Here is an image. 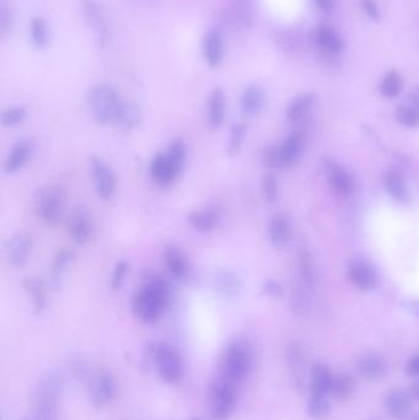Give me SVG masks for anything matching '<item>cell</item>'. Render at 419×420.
Here are the masks:
<instances>
[{
    "mask_svg": "<svg viewBox=\"0 0 419 420\" xmlns=\"http://www.w3.org/2000/svg\"><path fill=\"white\" fill-rule=\"evenodd\" d=\"M170 299L168 281L155 273H146L132 299L133 314L144 323H154L162 319Z\"/></svg>",
    "mask_w": 419,
    "mask_h": 420,
    "instance_id": "6da1fadb",
    "label": "cell"
},
{
    "mask_svg": "<svg viewBox=\"0 0 419 420\" xmlns=\"http://www.w3.org/2000/svg\"><path fill=\"white\" fill-rule=\"evenodd\" d=\"M256 365V354L251 343L235 339L224 348L217 365V379L239 387L251 376Z\"/></svg>",
    "mask_w": 419,
    "mask_h": 420,
    "instance_id": "7a4b0ae2",
    "label": "cell"
},
{
    "mask_svg": "<svg viewBox=\"0 0 419 420\" xmlns=\"http://www.w3.org/2000/svg\"><path fill=\"white\" fill-rule=\"evenodd\" d=\"M148 361L159 379L168 385H176L185 377V364L179 349L168 342L151 344L148 348Z\"/></svg>",
    "mask_w": 419,
    "mask_h": 420,
    "instance_id": "3957f363",
    "label": "cell"
},
{
    "mask_svg": "<svg viewBox=\"0 0 419 420\" xmlns=\"http://www.w3.org/2000/svg\"><path fill=\"white\" fill-rule=\"evenodd\" d=\"M62 401V381L55 374L45 376L34 398V420H58Z\"/></svg>",
    "mask_w": 419,
    "mask_h": 420,
    "instance_id": "277c9868",
    "label": "cell"
},
{
    "mask_svg": "<svg viewBox=\"0 0 419 420\" xmlns=\"http://www.w3.org/2000/svg\"><path fill=\"white\" fill-rule=\"evenodd\" d=\"M79 372L85 376L90 401L97 408H104L115 401L118 394V381L116 376L105 368L88 370L80 369Z\"/></svg>",
    "mask_w": 419,
    "mask_h": 420,
    "instance_id": "5b68a950",
    "label": "cell"
},
{
    "mask_svg": "<svg viewBox=\"0 0 419 420\" xmlns=\"http://www.w3.org/2000/svg\"><path fill=\"white\" fill-rule=\"evenodd\" d=\"M122 102L117 91L110 85H97L90 91V111L99 124L116 123Z\"/></svg>",
    "mask_w": 419,
    "mask_h": 420,
    "instance_id": "8992f818",
    "label": "cell"
},
{
    "mask_svg": "<svg viewBox=\"0 0 419 420\" xmlns=\"http://www.w3.org/2000/svg\"><path fill=\"white\" fill-rule=\"evenodd\" d=\"M64 206L66 192L58 185L42 187L37 193L35 202L37 217L47 225H56L59 223L64 213Z\"/></svg>",
    "mask_w": 419,
    "mask_h": 420,
    "instance_id": "52a82bcc",
    "label": "cell"
},
{
    "mask_svg": "<svg viewBox=\"0 0 419 420\" xmlns=\"http://www.w3.org/2000/svg\"><path fill=\"white\" fill-rule=\"evenodd\" d=\"M237 387L215 379L209 388L208 401L213 419L226 420L234 414L237 403Z\"/></svg>",
    "mask_w": 419,
    "mask_h": 420,
    "instance_id": "ba28073f",
    "label": "cell"
},
{
    "mask_svg": "<svg viewBox=\"0 0 419 420\" xmlns=\"http://www.w3.org/2000/svg\"><path fill=\"white\" fill-rule=\"evenodd\" d=\"M90 166L97 196L104 201H111L116 193V176L111 166L99 157L90 159Z\"/></svg>",
    "mask_w": 419,
    "mask_h": 420,
    "instance_id": "9c48e42d",
    "label": "cell"
},
{
    "mask_svg": "<svg viewBox=\"0 0 419 420\" xmlns=\"http://www.w3.org/2000/svg\"><path fill=\"white\" fill-rule=\"evenodd\" d=\"M213 288L225 300H235L240 297L244 284L240 275L231 268H218L212 277Z\"/></svg>",
    "mask_w": 419,
    "mask_h": 420,
    "instance_id": "30bf717a",
    "label": "cell"
},
{
    "mask_svg": "<svg viewBox=\"0 0 419 420\" xmlns=\"http://www.w3.org/2000/svg\"><path fill=\"white\" fill-rule=\"evenodd\" d=\"M67 231L74 242L86 245L94 236V223L88 212L77 209L67 219Z\"/></svg>",
    "mask_w": 419,
    "mask_h": 420,
    "instance_id": "8fae6325",
    "label": "cell"
},
{
    "mask_svg": "<svg viewBox=\"0 0 419 420\" xmlns=\"http://www.w3.org/2000/svg\"><path fill=\"white\" fill-rule=\"evenodd\" d=\"M32 252V239L26 232H17L6 241V257L12 267H21Z\"/></svg>",
    "mask_w": 419,
    "mask_h": 420,
    "instance_id": "7c38bea8",
    "label": "cell"
},
{
    "mask_svg": "<svg viewBox=\"0 0 419 420\" xmlns=\"http://www.w3.org/2000/svg\"><path fill=\"white\" fill-rule=\"evenodd\" d=\"M149 174L155 185L159 187H168L177 179L181 171L168 160L165 152H157L151 160Z\"/></svg>",
    "mask_w": 419,
    "mask_h": 420,
    "instance_id": "4fadbf2b",
    "label": "cell"
},
{
    "mask_svg": "<svg viewBox=\"0 0 419 420\" xmlns=\"http://www.w3.org/2000/svg\"><path fill=\"white\" fill-rule=\"evenodd\" d=\"M164 263L170 275L177 280H187L191 277L192 267L185 252L176 245H168L164 251Z\"/></svg>",
    "mask_w": 419,
    "mask_h": 420,
    "instance_id": "5bb4252c",
    "label": "cell"
},
{
    "mask_svg": "<svg viewBox=\"0 0 419 420\" xmlns=\"http://www.w3.org/2000/svg\"><path fill=\"white\" fill-rule=\"evenodd\" d=\"M348 278L362 292H371L379 286V275L367 262L355 261L348 268Z\"/></svg>",
    "mask_w": 419,
    "mask_h": 420,
    "instance_id": "9a60e30c",
    "label": "cell"
},
{
    "mask_svg": "<svg viewBox=\"0 0 419 420\" xmlns=\"http://www.w3.org/2000/svg\"><path fill=\"white\" fill-rule=\"evenodd\" d=\"M34 143L30 139H21L12 146L4 163V172L14 174L30 161L34 154Z\"/></svg>",
    "mask_w": 419,
    "mask_h": 420,
    "instance_id": "2e32d148",
    "label": "cell"
},
{
    "mask_svg": "<svg viewBox=\"0 0 419 420\" xmlns=\"http://www.w3.org/2000/svg\"><path fill=\"white\" fill-rule=\"evenodd\" d=\"M222 219V212L215 206L199 208L188 215V223L193 229L202 232L209 234L217 229Z\"/></svg>",
    "mask_w": 419,
    "mask_h": 420,
    "instance_id": "e0dca14e",
    "label": "cell"
},
{
    "mask_svg": "<svg viewBox=\"0 0 419 420\" xmlns=\"http://www.w3.org/2000/svg\"><path fill=\"white\" fill-rule=\"evenodd\" d=\"M305 146V135L302 132H294L291 133L283 144L278 146L280 148V157L283 160L285 168H291L298 163L299 157L302 155V150Z\"/></svg>",
    "mask_w": 419,
    "mask_h": 420,
    "instance_id": "ac0fdd59",
    "label": "cell"
},
{
    "mask_svg": "<svg viewBox=\"0 0 419 420\" xmlns=\"http://www.w3.org/2000/svg\"><path fill=\"white\" fill-rule=\"evenodd\" d=\"M226 97L223 88L217 86L212 90L208 101V121L211 127L218 129L223 126L226 114Z\"/></svg>",
    "mask_w": 419,
    "mask_h": 420,
    "instance_id": "d6986e66",
    "label": "cell"
},
{
    "mask_svg": "<svg viewBox=\"0 0 419 420\" xmlns=\"http://www.w3.org/2000/svg\"><path fill=\"white\" fill-rule=\"evenodd\" d=\"M387 412L397 419L406 418L413 408L412 396L405 390H395L387 394L385 401Z\"/></svg>",
    "mask_w": 419,
    "mask_h": 420,
    "instance_id": "ffe728a7",
    "label": "cell"
},
{
    "mask_svg": "<svg viewBox=\"0 0 419 420\" xmlns=\"http://www.w3.org/2000/svg\"><path fill=\"white\" fill-rule=\"evenodd\" d=\"M316 41L327 56H338L344 50L343 39L335 34L330 23H321L316 31Z\"/></svg>",
    "mask_w": 419,
    "mask_h": 420,
    "instance_id": "44dd1931",
    "label": "cell"
},
{
    "mask_svg": "<svg viewBox=\"0 0 419 420\" xmlns=\"http://www.w3.org/2000/svg\"><path fill=\"white\" fill-rule=\"evenodd\" d=\"M23 286L31 300L35 314H42L47 308V286L45 281L37 277H30L23 280Z\"/></svg>",
    "mask_w": 419,
    "mask_h": 420,
    "instance_id": "7402d4cb",
    "label": "cell"
},
{
    "mask_svg": "<svg viewBox=\"0 0 419 420\" xmlns=\"http://www.w3.org/2000/svg\"><path fill=\"white\" fill-rule=\"evenodd\" d=\"M358 370L365 380L375 381L379 380L387 372L385 359L378 354H367L359 360Z\"/></svg>",
    "mask_w": 419,
    "mask_h": 420,
    "instance_id": "603a6c76",
    "label": "cell"
},
{
    "mask_svg": "<svg viewBox=\"0 0 419 420\" xmlns=\"http://www.w3.org/2000/svg\"><path fill=\"white\" fill-rule=\"evenodd\" d=\"M291 234V223L284 214H275L269 220V240L274 247H277V248L284 247L289 242Z\"/></svg>",
    "mask_w": 419,
    "mask_h": 420,
    "instance_id": "cb8c5ba5",
    "label": "cell"
},
{
    "mask_svg": "<svg viewBox=\"0 0 419 420\" xmlns=\"http://www.w3.org/2000/svg\"><path fill=\"white\" fill-rule=\"evenodd\" d=\"M384 185L387 193L397 202L407 203L411 201V193L406 185L405 177L400 171L397 170L387 171L384 177Z\"/></svg>",
    "mask_w": 419,
    "mask_h": 420,
    "instance_id": "d4e9b609",
    "label": "cell"
},
{
    "mask_svg": "<svg viewBox=\"0 0 419 420\" xmlns=\"http://www.w3.org/2000/svg\"><path fill=\"white\" fill-rule=\"evenodd\" d=\"M332 379L333 375L326 365H315L311 370V396L327 397L330 394Z\"/></svg>",
    "mask_w": 419,
    "mask_h": 420,
    "instance_id": "484cf974",
    "label": "cell"
},
{
    "mask_svg": "<svg viewBox=\"0 0 419 420\" xmlns=\"http://www.w3.org/2000/svg\"><path fill=\"white\" fill-rule=\"evenodd\" d=\"M142 119L143 112L139 105L135 101H124L116 124L124 132H130L139 126Z\"/></svg>",
    "mask_w": 419,
    "mask_h": 420,
    "instance_id": "4316f807",
    "label": "cell"
},
{
    "mask_svg": "<svg viewBox=\"0 0 419 420\" xmlns=\"http://www.w3.org/2000/svg\"><path fill=\"white\" fill-rule=\"evenodd\" d=\"M327 179L331 188L338 194H349L355 187V179L341 166H332L329 170Z\"/></svg>",
    "mask_w": 419,
    "mask_h": 420,
    "instance_id": "83f0119b",
    "label": "cell"
},
{
    "mask_svg": "<svg viewBox=\"0 0 419 420\" xmlns=\"http://www.w3.org/2000/svg\"><path fill=\"white\" fill-rule=\"evenodd\" d=\"M315 103H316V96L311 92L296 96L286 107L285 113H286L288 121H291V122L300 121L313 110Z\"/></svg>",
    "mask_w": 419,
    "mask_h": 420,
    "instance_id": "f1b7e54d",
    "label": "cell"
},
{
    "mask_svg": "<svg viewBox=\"0 0 419 420\" xmlns=\"http://www.w3.org/2000/svg\"><path fill=\"white\" fill-rule=\"evenodd\" d=\"M204 57L212 68H218L224 59L223 39L215 31H211L204 39Z\"/></svg>",
    "mask_w": 419,
    "mask_h": 420,
    "instance_id": "f546056e",
    "label": "cell"
},
{
    "mask_svg": "<svg viewBox=\"0 0 419 420\" xmlns=\"http://www.w3.org/2000/svg\"><path fill=\"white\" fill-rule=\"evenodd\" d=\"M355 392V381L352 376L348 374L333 375L331 383L330 394L337 401H348Z\"/></svg>",
    "mask_w": 419,
    "mask_h": 420,
    "instance_id": "4dcf8cb0",
    "label": "cell"
},
{
    "mask_svg": "<svg viewBox=\"0 0 419 420\" xmlns=\"http://www.w3.org/2000/svg\"><path fill=\"white\" fill-rule=\"evenodd\" d=\"M264 106V96L262 90L256 85L249 86L241 96V107L249 116H256Z\"/></svg>",
    "mask_w": 419,
    "mask_h": 420,
    "instance_id": "1f68e13d",
    "label": "cell"
},
{
    "mask_svg": "<svg viewBox=\"0 0 419 420\" xmlns=\"http://www.w3.org/2000/svg\"><path fill=\"white\" fill-rule=\"evenodd\" d=\"M73 259L74 252L67 247H63V248L57 251L56 256H55L53 262H52V270H50V279H52L53 286H61L66 268L69 264L72 263Z\"/></svg>",
    "mask_w": 419,
    "mask_h": 420,
    "instance_id": "d6a6232c",
    "label": "cell"
},
{
    "mask_svg": "<svg viewBox=\"0 0 419 420\" xmlns=\"http://www.w3.org/2000/svg\"><path fill=\"white\" fill-rule=\"evenodd\" d=\"M402 85L401 75L395 72V70H391V72L386 74L385 78H384L382 83H381V95L386 97V99H395V97L400 95V92L402 90Z\"/></svg>",
    "mask_w": 419,
    "mask_h": 420,
    "instance_id": "836d02e7",
    "label": "cell"
},
{
    "mask_svg": "<svg viewBox=\"0 0 419 420\" xmlns=\"http://www.w3.org/2000/svg\"><path fill=\"white\" fill-rule=\"evenodd\" d=\"M247 127L245 123H236L230 129L229 143L226 152L229 157H235L240 152L241 148L244 146V141L246 138Z\"/></svg>",
    "mask_w": 419,
    "mask_h": 420,
    "instance_id": "e575fe53",
    "label": "cell"
},
{
    "mask_svg": "<svg viewBox=\"0 0 419 420\" xmlns=\"http://www.w3.org/2000/svg\"><path fill=\"white\" fill-rule=\"evenodd\" d=\"M164 152L166 154L168 160L179 168V171H182V168L185 166L186 159H187V148H186L185 143L181 139L173 140Z\"/></svg>",
    "mask_w": 419,
    "mask_h": 420,
    "instance_id": "d590c367",
    "label": "cell"
},
{
    "mask_svg": "<svg viewBox=\"0 0 419 420\" xmlns=\"http://www.w3.org/2000/svg\"><path fill=\"white\" fill-rule=\"evenodd\" d=\"M309 415L316 420H324L330 415L331 406L327 397L311 396L308 406Z\"/></svg>",
    "mask_w": 419,
    "mask_h": 420,
    "instance_id": "8d00e7d4",
    "label": "cell"
},
{
    "mask_svg": "<svg viewBox=\"0 0 419 420\" xmlns=\"http://www.w3.org/2000/svg\"><path fill=\"white\" fill-rule=\"evenodd\" d=\"M396 118L400 123L414 128L419 126V108L412 105H402L396 108Z\"/></svg>",
    "mask_w": 419,
    "mask_h": 420,
    "instance_id": "74e56055",
    "label": "cell"
},
{
    "mask_svg": "<svg viewBox=\"0 0 419 420\" xmlns=\"http://www.w3.org/2000/svg\"><path fill=\"white\" fill-rule=\"evenodd\" d=\"M28 112L26 108L23 107H12V108H6L1 113V124L8 128L17 127L19 124L23 123L26 119Z\"/></svg>",
    "mask_w": 419,
    "mask_h": 420,
    "instance_id": "f35d334b",
    "label": "cell"
},
{
    "mask_svg": "<svg viewBox=\"0 0 419 420\" xmlns=\"http://www.w3.org/2000/svg\"><path fill=\"white\" fill-rule=\"evenodd\" d=\"M262 193L264 199L269 203H275L280 197V183L278 179L272 174L263 176Z\"/></svg>",
    "mask_w": 419,
    "mask_h": 420,
    "instance_id": "ab89813d",
    "label": "cell"
},
{
    "mask_svg": "<svg viewBox=\"0 0 419 420\" xmlns=\"http://www.w3.org/2000/svg\"><path fill=\"white\" fill-rule=\"evenodd\" d=\"M31 36L37 47H43L47 43V25L42 17H35L31 21Z\"/></svg>",
    "mask_w": 419,
    "mask_h": 420,
    "instance_id": "60d3db41",
    "label": "cell"
},
{
    "mask_svg": "<svg viewBox=\"0 0 419 420\" xmlns=\"http://www.w3.org/2000/svg\"><path fill=\"white\" fill-rule=\"evenodd\" d=\"M129 264L126 261H118L117 263L115 264V268L112 272L111 277V288L112 290L117 292L122 286H124L126 277L128 274Z\"/></svg>",
    "mask_w": 419,
    "mask_h": 420,
    "instance_id": "b9f144b4",
    "label": "cell"
},
{
    "mask_svg": "<svg viewBox=\"0 0 419 420\" xmlns=\"http://www.w3.org/2000/svg\"><path fill=\"white\" fill-rule=\"evenodd\" d=\"M262 159L263 163L267 168H272V170H284V165H283V160L280 157L278 146L267 148L263 152Z\"/></svg>",
    "mask_w": 419,
    "mask_h": 420,
    "instance_id": "7bdbcfd3",
    "label": "cell"
},
{
    "mask_svg": "<svg viewBox=\"0 0 419 420\" xmlns=\"http://www.w3.org/2000/svg\"><path fill=\"white\" fill-rule=\"evenodd\" d=\"M299 274L302 281L310 283L313 278V266L311 256L308 252H302L299 256Z\"/></svg>",
    "mask_w": 419,
    "mask_h": 420,
    "instance_id": "ee69618b",
    "label": "cell"
},
{
    "mask_svg": "<svg viewBox=\"0 0 419 420\" xmlns=\"http://www.w3.org/2000/svg\"><path fill=\"white\" fill-rule=\"evenodd\" d=\"M12 26V14L9 6L3 0L0 4V32L1 36H6Z\"/></svg>",
    "mask_w": 419,
    "mask_h": 420,
    "instance_id": "f6af8a7d",
    "label": "cell"
},
{
    "mask_svg": "<svg viewBox=\"0 0 419 420\" xmlns=\"http://www.w3.org/2000/svg\"><path fill=\"white\" fill-rule=\"evenodd\" d=\"M262 294L266 297H273L278 299L283 294V288L280 286L277 280L269 279L263 283Z\"/></svg>",
    "mask_w": 419,
    "mask_h": 420,
    "instance_id": "bcb514c9",
    "label": "cell"
},
{
    "mask_svg": "<svg viewBox=\"0 0 419 420\" xmlns=\"http://www.w3.org/2000/svg\"><path fill=\"white\" fill-rule=\"evenodd\" d=\"M362 6H363L364 12H367V15L371 20H374V21L380 20V14H379L376 0H362Z\"/></svg>",
    "mask_w": 419,
    "mask_h": 420,
    "instance_id": "7dc6e473",
    "label": "cell"
},
{
    "mask_svg": "<svg viewBox=\"0 0 419 420\" xmlns=\"http://www.w3.org/2000/svg\"><path fill=\"white\" fill-rule=\"evenodd\" d=\"M403 308L408 310L409 312H412L414 316L419 317V301H416V300H406V301L403 303Z\"/></svg>",
    "mask_w": 419,
    "mask_h": 420,
    "instance_id": "c3c4849f",
    "label": "cell"
},
{
    "mask_svg": "<svg viewBox=\"0 0 419 420\" xmlns=\"http://www.w3.org/2000/svg\"><path fill=\"white\" fill-rule=\"evenodd\" d=\"M315 3L324 12H330L335 6V0H315Z\"/></svg>",
    "mask_w": 419,
    "mask_h": 420,
    "instance_id": "681fc988",
    "label": "cell"
},
{
    "mask_svg": "<svg viewBox=\"0 0 419 420\" xmlns=\"http://www.w3.org/2000/svg\"><path fill=\"white\" fill-rule=\"evenodd\" d=\"M408 101L411 102L412 106L419 108V88L412 91V94L408 97Z\"/></svg>",
    "mask_w": 419,
    "mask_h": 420,
    "instance_id": "f907efd6",
    "label": "cell"
},
{
    "mask_svg": "<svg viewBox=\"0 0 419 420\" xmlns=\"http://www.w3.org/2000/svg\"><path fill=\"white\" fill-rule=\"evenodd\" d=\"M412 394H413L414 397L418 398L419 399V382L418 383H416L413 388H412Z\"/></svg>",
    "mask_w": 419,
    "mask_h": 420,
    "instance_id": "816d5d0a",
    "label": "cell"
},
{
    "mask_svg": "<svg viewBox=\"0 0 419 420\" xmlns=\"http://www.w3.org/2000/svg\"><path fill=\"white\" fill-rule=\"evenodd\" d=\"M188 420H206V419H203V418H191V419Z\"/></svg>",
    "mask_w": 419,
    "mask_h": 420,
    "instance_id": "f5cc1de1",
    "label": "cell"
},
{
    "mask_svg": "<svg viewBox=\"0 0 419 420\" xmlns=\"http://www.w3.org/2000/svg\"><path fill=\"white\" fill-rule=\"evenodd\" d=\"M414 420H419V415H418V417H417V418H416V419H414Z\"/></svg>",
    "mask_w": 419,
    "mask_h": 420,
    "instance_id": "db71d44e",
    "label": "cell"
},
{
    "mask_svg": "<svg viewBox=\"0 0 419 420\" xmlns=\"http://www.w3.org/2000/svg\"><path fill=\"white\" fill-rule=\"evenodd\" d=\"M32 420H34V419H32Z\"/></svg>",
    "mask_w": 419,
    "mask_h": 420,
    "instance_id": "11a10c76",
    "label": "cell"
}]
</instances>
